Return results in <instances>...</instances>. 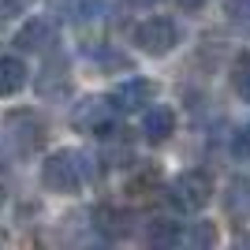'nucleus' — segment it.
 Masks as SVG:
<instances>
[{
    "instance_id": "obj_1",
    "label": "nucleus",
    "mask_w": 250,
    "mask_h": 250,
    "mask_svg": "<svg viewBox=\"0 0 250 250\" xmlns=\"http://www.w3.org/2000/svg\"><path fill=\"white\" fill-rule=\"evenodd\" d=\"M90 179V165L79 149H56V153L45 157L42 165V183L56 194H75V190L86 187Z\"/></svg>"
},
{
    "instance_id": "obj_2",
    "label": "nucleus",
    "mask_w": 250,
    "mask_h": 250,
    "mask_svg": "<svg viewBox=\"0 0 250 250\" xmlns=\"http://www.w3.org/2000/svg\"><path fill=\"white\" fill-rule=\"evenodd\" d=\"M0 138H4V146H8L11 153H34V149L45 142V124L34 112H26V108H15V112L4 116Z\"/></svg>"
},
{
    "instance_id": "obj_3",
    "label": "nucleus",
    "mask_w": 250,
    "mask_h": 250,
    "mask_svg": "<svg viewBox=\"0 0 250 250\" xmlns=\"http://www.w3.org/2000/svg\"><path fill=\"white\" fill-rule=\"evenodd\" d=\"M209 198H213V179L202 168H190V172H183L168 183V202L179 213H198L209 206Z\"/></svg>"
},
{
    "instance_id": "obj_4",
    "label": "nucleus",
    "mask_w": 250,
    "mask_h": 250,
    "mask_svg": "<svg viewBox=\"0 0 250 250\" xmlns=\"http://www.w3.org/2000/svg\"><path fill=\"white\" fill-rule=\"evenodd\" d=\"M135 45L142 52H149V56H168V52L179 45V26L172 19H165V15H153V19L138 22Z\"/></svg>"
},
{
    "instance_id": "obj_5",
    "label": "nucleus",
    "mask_w": 250,
    "mask_h": 250,
    "mask_svg": "<svg viewBox=\"0 0 250 250\" xmlns=\"http://www.w3.org/2000/svg\"><path fill=\"white\" fill-rule=\"evenodd\" d=\"M75 131H83V135H108L116 124V108L108 97H86L71 116Z\"/></svg>"
},
{
    "instance_id": "obj_6",
    "label": "nucleus",
    "mask_w": 250,
    "mask_h": 250,
    "mask_svg": "<svg viewBox=\"0 0 250 250\" xmlns=\"http://www.w3.org/2000/svg\"><path fill=\"white\" fill-rule=\"evenodd\" d=\"M153 97H157V86L149 79H124L108 94V101H112L116 112H142L146 104H153Z\"/></svg>"
},
{
    "instance_id": "obj_7",
    "label": "nucleus",
    "mask_w": 250,
    "mask_h": 250,
    "mask_svg": "<svg viewBox=\"0 0 250 250\" xmlns=\"http://www.w3.org/2000/svg\"><path fill=\"white\" fill-rule=\"evenodd\" d=\"M15 45H19L22 52H49L52 45H56V26H52L49 19H42V15H34L30 22L19 26Z\"/></svg>"
},
{
    "instance_id": "obj_8",
    "label": "nucleus",
    "mask_w": 250,
    "mask_h": 250,
    "mask_svg": "<svg viewBox=\"0 0 250 250\" xmlns=\"http://www.w3.org/2000/svg\"><path fill=\"white\" fill-rule=\"evenodd\" d=\"M142 135L149 142H165V138L176 135V112L168 104H146V116H142Z\"/></svg>"
},
{
    "instance_id": "obj_9",
    "label": "nucleus",
    "mask_w": 250,
    "mask_h": 250,
    "mask_svg": "<svg viewBox=\"0 0 250 250\" xmlns=\"http://www.w3.org/2000/svg\"><path fill=\"white\" fill-rule=\"evenodd\" d=\"M34 86H38V94H45V97L67 94V63H63L60 56H49L45 67H42V75L34 79Z\"/></svg>"
},
{
    "instance_id": "obj_10",
    "label": "nucleus",
    "mask_w": 250,
    "mask_h": 250,
    "mask_svg": "<svg viewBox=\"0 0 250 250\" xmlns=\"http://www.w3.org/2000/svg\"><path fill=\"white\" fill-rule=\"evenodd\" d=\"M26 83H30V67L19 56H0V97L19 94Z\"/></svg>"
},
{
    "instance_id": "obj_11",
    "label": "nucleus",
    "mask_w": 250,
    "mask_h": 250,
    "mask_svg": "<svg viewBox=\"0 0 250 250\" xmlns=\"http://www.w3.org/2000/svg\"><path fill=\"white\" fill-rule=\"evenodd\" d=\"M94 228L101 235H108V239H120V235L131 231V213H124V209H116V206H97L94 209Z\"/></svg>"
},
{
    "instance_id": "obj_12",
    "label": "nucleus",
    "mask_w": 250,
    "mask_h": 250,
    "mask_svg": "<svg viewBox=\"0 0 250 250\" xmlns=\"http://www.w3.org/2000/svg\"><path fill=\"white\" fill-rule=\"evenodd\" d=\"M146 243L149 247H179L183 243V224L172 217H153L146 224Z\"/></svg>"
},
{
    "instance_id": "obj_13",
    "label": "nucleus",
    "mask_w": 250,
    "mask_h": 250,
    "mask_svg": "<svg viewBox=\"0 0 250 250\" xmlns=\"http://www.w3.org/2000/svg\"><path fill=\"white\" fill-rule=\"evenodd\" d=\"M224 209L239 220H250V179L247 176H235L228 183V190H224Z\"/></svg>"
},
{
    "instance_id": "obj_14",
    "label": "nucleus",
    "mask_w": 250,
    "mask_h": 250,
    "mask_svg": "<svg viewBox=\"0 0 250 250\" xmlns=\"http://www.w3.org/2000/svg\"><path fill=\"white\" fill-rule=\"evenodd\" d=\"M101 0H56V11H60V19L75 22V26H83V22H94L101 15Z\"/></svg>"
},
{
    "instance_id": "obj_15",
    "label": "nucleus",
    "mask_w": 250,
    "mask_h": 250,
    "mask_svg": "<svg viewBox=\"0 0 250 250\" xmlns=\"http://www.w3.org/2000/svg\"><path fill=\"white\" fill-rule=\"evenodd\" d=\"M187 243L190 247H213V243H217V228H213L209 220H194L187 228Z\"/></svg>"
},
{
    "instance_id": "obj_16",
    "label": "nucleus",
    "mask_w": 250,
    "mask_h": 250,
    "mask_svg": "<svg viewBox=\"0 0 250 250\" xmlns=\"http://www.w3.org/2000/svg\"><path fill=\"white\" fill-rule=\"evenodd\" d=\"M231 86H235V94H239L243 101H250V52L239 56L235 71H231Z\"/></svg>"
},
{
    "instance_id": "obj_17",
    "label": "nucleus",
    "mask_w": 250,
    "mask_h": 250,
    "mask_svg": "<svg viewBox=\"0 0 250 250\" xmlns=\"http://www.w3.org/2000/svg\"><path fill=\"white\" fill-rule=\"evenodd\" d=\"M231 157L243 161V165H250V124H243L239 131L231 135Z\"/></svg>"
},
{
    "instance_id": "obj_18",
    "label": "nucleus",
    "mask_w": 250,
    "mask_h": 250,
    "mask_svg": "<svg viewBox=\"0 0 250 250\" xmlns=\"http://www.w3.org/2000/svg\"><path fill=\"white\" fill-rule=\"evenodd\" d=\"M224 15L231 22H250V0H228L224 4Z\"/></svg>"
},
{
    "instance_id": "obj_19",
    "label": "nucleus",
    "mask_w": 250,
    "mask_h": 250,
    "mask_svg": "<svg viewBox=\"0 0 250 250\" xmlns=\"http://www.w3.org/2000/svg\"><path fill=\"white\" fill-rule=\"evenodd\" d=\"M26 4H30V0H0V19H15V15H22Z\"/></svg>"
},
{
    "instance_id": "obj_20",
    "label": "nucleus",
    "mask_w": 250,
    "mask_h": 250,
    "mask_svg": "<svg viewBox=\"0 0 250 250\" xmlns=\"http://www.w3.org/2000/svg\"><path fill=\"white\" fill-rule=\"evenodd\" d=\"M176 4H179L183 11H198V8H206L209 0H176Z\"/></svg>"
},
{
    "instance_id": "obj_21",
    "label": "nucleus",
    "mask_w": 250,
    "mask_h": 250,
    "mask_svg": "<svg viewBox=\"0 0 250 250\" xmlns=\"http://www.w3.org/2000/svg\"><path fill=\"white\" fill-rule=\"evenodd\" d=\"M131 4H138V8H153V4H161V0H131Z\"/></svg>"
},
{
    "instance_id": "obj_22",
    "label": "nucleus",
    "mask_w": 250,
    "mask_h": 250,
    "mask_svg": "<svg viewBox=\"0 0 250 250\" xmlns=\"http://www.w3.org/2000/svg\"><path fill=\"white\" fill-rule=\"evenodd\" d=\"M235 247H250V235H239V239H235Z\"/></svg>"
},
{
    "instance_id": "obj_23",
    "label": "nucleus",
    "mask_w": 250,
    "mask_h": 250,
    "mask_svg": "<svg viewBox=\"0 0 250 250\" xmlns=\"http://www.w3.org/2000/svg\"><path fill=\"white\" fill-rule=\"evenodd\" d=\"M0 202H4V187H0Z\"/></svg>"
}]
</instances>
